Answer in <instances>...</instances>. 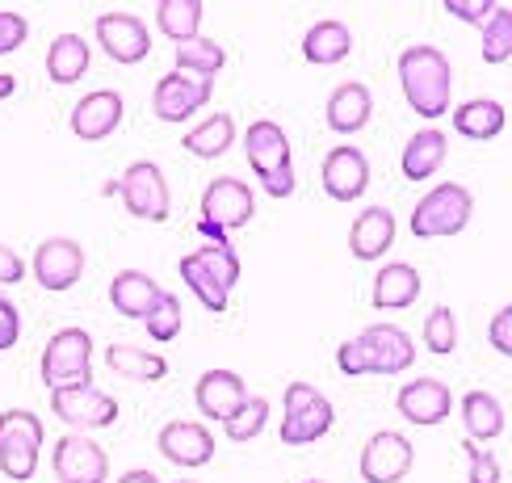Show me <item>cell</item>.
<instances>
[{"mask_svg":"<svg viewBox=\"0 0 512 483\" xmlns=\"http://www.w3.org/2000/svg\"><path fill=\"white\" fill-rule=\"evenodd\" d=\"M412 362H416V341L395 324H370L336 349V366L345 378H366V374L391 378L403 374Z\"/></svg>","mask_w":512,"mask_h":483,"instance_id":"obj_1","label":"cell"},{"mask_svg":"<svg viewBox=\"0 0 512 483\" xmlns=\"http://www.w3.org/2000/svg\"><path fill=\"white\" fill-rule=\"evenodd\" d=\"M399 84H403V97L408 105L424 118V122H437L450 114V101H454V72H450V59H445L441 47H408L399 55Z\"/></svg>","mask_w":512,"mask_h":483,"instance_id":"obj_2","label":"cell"},{"mask_svg":"<svg viewBox=\"0 0 512 483\" xmlns=\"http://www.w3.org/2000/svg\"><path fill=\"white\" fill-rule=\"evenodd\" d=\"M181 282L189 286V294H198V303L206 311H227L231 307V290L240 282V252L231 244H206L198 252H189L177 265Z\"/></svg>","mask_w":512,"mask_h":483,"instance_id":"obj_3","label":"cell"},{"mask_svg":"<svg viewBox=\"0 0 512 483\" xmlns=\"http://www.w3.org/2000/svg\"><path fill=\"white\" fill-rule=\"evenodd\" d=\"M38 374L47 391H76L93 387V336L84 328H59L42 349Z\"/></svg>","mask_w":512,"mask_h":483,"instance_id":"obj_4","label":"cell"},{"mask_svg":"<svg viewBox=\"0 0 512 483\" xmlns=\"http://www.w3.org/2000/svg\"><path fill=\"white\" fill-rule=\"evenodd\" d=\"M471 215H475V194L458 181H445L416 202L408 227L416 240H445L471 227Z\"/></svg>","mask_w":512,"mask_h":483,"instance_id":"obj_5","label":"cell"},{"mask_svg":"<svg viewBox=\"0 0 512 483\" xmlns=\"http://www.w3.org/2000/svg\"><path fill=\"white\" fill-rule=\"evenodd\" d=\"M256 210V194L248 189V181L240 177H215L202 194V219L198 231L210 244H227V236L236 227H244Z\"/></svg>","mask_w":512,"mask_h":483,"instance_id":"obj_6","label":"cell"},{"mask_svg":"<svg viewBox=\"0 0 512 483\" xmlns=\"http://www.w3.org/2000/svg\"><path fill=\"white\" fill-rule=\"evenodd\" d=\"M42 441H47V429H42V420L34 412L26 408L0 412V471L13 483H30L38 475Z\"/></svg>","mask_w":512,"mask_h":483,"instance_id":"obj_7","label":"cell"},{"mask_svg":"<svg viewBox=\"0 0 512 483\" xmlns=\"http://www.w3.org/2000/svg\"><path fill=\"white\" fill-rule=\"evenodd\" d=\"M336 408L332 399L311 387V383H290L286 387V416H282V446H315L319 437L332 429Z\"/></svg>","mask_w":512,"mask_h":483,"instance_id":"obj_8","label":"cell"},{"mask_svg":"<svg viewBox=\"0 0 512 483\" xmlns=\"http://www.w3.org/2000/svg\"><path fill=\"white\" fill-rule=\"evenodd\" d=\"M412 462H416L412 441L403 433H395V429H382L361 446L357 471L366 483H403L412 475Z\"/></svg>","mask_w":512,"mask_h":483,"instance_id":"obj_9","label":"cell"},{"mask_svg":"<svg viewBox=\"0 0 512 483\" xmlns=\"http://www.w3.org/2000/svg\"><path fill=\"white\" fill-rule=\"evenodd\" d=\"M122 206L131 210L135 219L147 223H164L168 210H173V198H168V181L160 173V164L152 160H135L122 173Z\"/></svg>","mask_w":512,"mask_h":483,"instance_id":"obj_10","label":"cell"},{"mask_svg":"<svg viewBox=\"0 0 512 483\" xmlns=\"http://www.w3.org/2000/svg\"><path fill=\"white\" fill-rule=\"evenodd\" d=\"M51 467L59 483H110V454L89 433H63L55 441Z\"/></svg>","mask_w":512,"mask_h":483,"instance_id":"obj_11","label":"cell"},{"mask_svg":"<svg viewBox=\"0 0 512 483\" xmlns=\"http://www.w3.org/2000/svg\"><path fill=\"white\" fill-rule=\"evenodd\" d=\"M30 269H34V278H38L42 290L63 294V290H72L84 278V248L76 240H68V236H51V240H42L34 248Z\"/></svg>","mask_w":512,"mask_h":483,"instance_id":"obj_12","label":"cell"},{"mask_svg":"<svg viewBox=\"0 0 512 483\" xmlns=\"http://www.w3.org/2000/svg\"><path fill=\"white\" fill-rule=\"evenodd\" d=\"M215 93V80H198V76H185V72H168L156 80V93H152V110L160 122H189L202 105Z\"/></svg>","mask_w":512,"mask_h":483,"instance_id":"obj_13","label":"cell"},{"mask_svg":"<svg viewBox=\"0 0 512 483\" xmlns=\"http://www.w3.org/2000/svg\"><path fill=\"white\" fill-rule=\"evenodd\" d=\"M156 450L164 462H173V467L194 471L215 458V433H210L202 420H168L156 437Z\"/></svg>","mask_w":512,"mask_h":483,"instance_id":"obj_14","label":"cell"},{"mask_svg":"<svg viewBox=\"0 0 512 483\" xmlns=\"http://www.w3.org/2000/svg\"><path fill=\"white\" fill-rule=\"evenodd\" d=\"M51 408L68 429H110L118 420V399L97 387H76V391H51Z\"/></svg>","mask_w":512,"mask_h":483,"instance_id":"obj_15","label":"cell"},{"mask_svg":"<svg viewBox=\"0 0 512 483\" xmlns=\"http://www.w3.org/2000/svg\"><path fill=\"white\" fill-rule=\"evenodd\" d=\"M395 408L399 416L408 420L416 429H433V425H445L454 412V395L441 378H412L408 387L395 395Z\"/></svg>","mask_w":512,"mask_h":483,"instance_id":"obj_16","label":"cell"},{"mask_svg":"<svg viewBox=\"0 0 512 483\" xmlns=\"http://www.w3.org/2000/svg\"><path fill=\"white\" fill-rule=\"evenodd\" d=\"M97 47L114 63H139L152 55V30L135 13H101L97 17Z\"/></svg>","mask_w":512,"mask_h":483,"instance_id":"obj_17","label":"cell"},{"mask_svg":"<svg viewBox=\"0 0 512 483\" xmlns=\"http://www.w3.org/2000/svg\"><path fill=\"white\" fill-rule=\"evenodd\" d=\"M366 185H370V160L361 147L340 143L324 156V194L332 202H353L366 194Z\"/></svg>","mask_w":512,"mask_h":483,"instance_id":"obj_18","label":"cell"},{"mask_svg":"<svg viewBox=\"0 0 512 483\" xmlns=\"http://www.w3.org/2000/svg\"><path fill=\"white\" fill-rule=\"evenodd\" d=\"M194 399H198V412L206 420L227 425V420L248 404V387H244V378L236 370H206L198 378V387H194Z\"/></svg>","mask_w":512,"mask_h":483,"instance_id":"obj_19","label":"cell"},{"mask_svg":"<svg viewBox=\"0 0 512 483\" xmlns=\"http://www.w3.org/2000/svg\"><path fill=\"white\" fill-rule=\"evenodd\" d=\"M122 114H126L122 93H114V89L89 93V97H80L72 110V135L84 143H101L122 126Z\"/></svg>","mask_w":512,"mask_h":483,"instance_id":"obj_20","label":"cell"},{"mask_svg":"<svg viewBox=\"0 0 512 483\" xmlns=\"http://www.w3.org/2000/svg\"><path fill=\"white\" fill-rule=\"evenodd\" d=\"M395 231L399 223L387 206H366L349 227V252L357 261H382L395 244Z\"/></svg>","mask_w":512,"mask_h":483,"instance_id":"obj_21","label":"cell"},{"mask_svg":"<svg viewBox=\"0 0 512 483\" xmlns=\"http://www.w3.org/2000/svg\"><path fill=\"white\" fill-rule=\"evenodd\" d=\"M244 156H248V164H252L256 181L269 177V173H277V168L294 164V160H290V139H286V131H282L277 122H269V118H261V122L248 126V135H244Z\"/></svg>","mask_w":512,"mask_h":483,"instance_id":"obj_22","label":"cell"},{"mask_svg":"<svg viewBox=\"0 0 512 483\" xmlns=\"http://www.w3.org/2000/svg\"><path fill=\"white\" fill-rule=\"evenodd\" d=\"M324 114H328V126L336 135H353L374 118V93L361 80H345L332 89Z\"/></svg>","mask_w":512,"mask_h":483,"instance_id":"obj_23","label":"cell"},{"mask_svg":"<svg viewBox=\"0 0 512 483\" xmlns=\"http://www.w3.org/2000/svg\"><path fill=\"white\" fill-rule=\"evenodd\" d=\"M420 269L416 265H403V261H391V265H382L374 273V307L378 311H403V307H412L420 299Z\"/></svg>","mask_w":512,"mask_h":483,"instance_id":"obj_24","label":"cell"},{"mask_svg":"<svg viewBox=\"0 0 512 483\" xmlns=\"http://www.w3.org/2000/svg\"><path fill=\"white\" fill-rule=\"evenodd\" d=\"M160 294L164 290L147 278L143 269H122L110 282V307L122 315V320H147V311L156 307Z\"/></svg>","mask_w":512,"mask_h":483,"instance_id":"obj_25","label":"cell"},{"mask_svg":"<svg viewBox=\"0 0 512 483\" xmlns=\"http://www.w3.org/2000/svg\"><path fill=\"white\" fill-rule=\"evenodd\" d=\"M445 152H450L445 131H437V126H420V131L403 143V156H399L403 177H408V181H429L437 168L445 164Z\"/></svg>","mask_w":512,"mask_h":483,"instance_id":"obj_26","label":"cell"},{"mask_svg":"<svg viewBox=\"0 0 512 483\" xmlns=\"http://www.w3.org/2000/svg\"><path fill=\"white\" fill-rule=\"evenodd\" d=\"M504 126H508V114H504V105L492 101V97H471V101H462L458 110H454V131L462 139L492 143L504 131Z\"/></svg>","mask_w":512,"mask_h":483,"instance_id":"obj_27","label":"cell"},{"mask_svg":"<svg viewBox=\"0 0 512 483\" xmlns=\"http://www.w3.org/2000/svg\"><path fill=\"white\" fill-rule=\"evenodd\" d=\"M353 51V30L345 21H315V26L303 34V59L307 63H319V68H328V63H345Z\"/></svg>","mask_w":512,"mask_h":483,"instance_id":"obj_28","label":"cell"},{"mask_svg":"<svg viewBox=\"0 0 512 483\" xmlns=\"http://www.w3.org/2000/svg\"><path fill=\"white\" fill-rule=\"evenodd\" d=\"M462 429L471 441H496L504 433V404L492 391H466L462 395Z\"/></svg>","mask_w":512,"mask_h":483,"instance_id":"obj_29","label":"cell"},{"mask_svg":"<svg viewBox=\"0 0 512 483\" xmlns=\"http://www.w3.org/2000/svg\"><path fill=\"white\" fill-rule=\"evenodd\" d=\"M236 143V122H231V114H210L206 122L198 126H189L181 147L189 156H198V160H219L227 156V147Z\"/></svg>","mask_w":512,"mask_h":483,"instance_id":"obj_30","label":"cell"},{"mask_svg":"<svg viewBox=\"0 0 512 483\" xmlns=\"http://www.w3.org/2000/svg\"><path fill=\"white\" fill-rule=\"evenodd\" d=\"M89 42L80 34H55V42L47 47V76L55 84H76L84 72H89Z\"/></svg>","mask_w":512,"mask_h":483,"instance_id":"obj_31","label":"cell"},{"mask_svg":"<svg viewBox=\"0 0 512 483\" xmlns=\"http://www.w3.org/2000/svg\"><path fill=\"white\" fill-rule=\"evenodd\" d=\"M105 366L122 378H135V383H160L168 374V362L152 349H139V345H110L105 349Z\"/></svg>","mask_w":512,"mask_h":483,"instance_id":"obj_32","label":"cell"},{"mask_svg":"<svg viewBox=\"0 0 512 483\" xmlns=\"http://www.w3.org/2000/svg\"><path fill=\"white\" fill-rule=\"evenodd\" d=\"M173 63H177V72L185 76H198V80H215L223 72V63H227V51L219 47L215 38H189L181 42V47L173 51Z\"/></svg>","mask_w":512,"mask_h":483,"instance_id":"obj_33","label":"cell"},{"mask_svg":"<svg viewBox=\"0 0 512 483\" xmlns=\"http://www.w3.org/2000/svg\"><path fill=\"white\" fill-rule=\"evenodd\" d=\"M198 26H202V0H160L156 30L164 38H173L177 47L189 38H198Z\"/></svg>","mask_w":512,"mask_h":483,"instance_id":"obj_34","label":"cell"},{"mask_svg":"<svg viewBox=\"0 0 512 483\" xmlns=\"http://www.w3.org/2000/svg\"><path fill=\"white\" fill-rule=\"evenodd\" d=\"M265 425H269V399L248 395V404L223 425V437H227V441H240V446H244V441H256V437H261Z\"/></svg>","mask_w":512,"mask_h":483,"instance_id":"obj_35","label":"cell"},{"mask_svg":"<svg viewBox=\"0 0 512 483\" xmlns=\"http://www.w3.org/2000/svg\"><path fill=\"white\" fill-rule=\"evenodd\" d=\"M483 59L487 63H508L512 59V9L496 5V13L483 26Z\"/></svg>","mask_w":512,"mask_h":483,"instance_id":"obj_36","label":"cell"},{"mask_svg":"<svg viewBox=\"0 0 512 483\" xmlns=\"http://www.w3.org/2000/svg\"><path fill=\"white\" fill-rule=\"evenodd\" d=\"M424 349L437 357H450L458 349V315L450 307H433L424 320Z\"/></svg>","mask_w":512,"mask_h":483,"instance_id":"obj_37","label":"cell"},{"mask_svg":"<svg viewBox=\"0 0 512 483\" xmlns=\"http://www.w3.org/2000/svg\"><path fill=\"white\" fill-rule=\"evenodd\" d=\"M143 332L152 336V341H177V332H181V299L177 294H160L156 299V307L147 311V320H143Z\"/></svg>","mask_w":512,"mask_h":483,"instance_id":"obj_38","label":"cell"},{"mask_svg":"<svg viewBox=\"0 0 512 483\" xmlns=\"http://www.w3.org/2000/svg\"><path fill=\"white\" fill-rule=\"evenodd\" d=\"M26 38H30V21L21 13L0 9V55L21 51V47H26Z\"/></svg>","mask_w":512,"mask_h":483,"instance_id":"obj_39","label":"cell"},{"mask_svg":"<svg viewBox=\"0 0 512 483\" xmlns=\"http://www.w3.org/2000/svg\"><path fill=\"white\" fill-rule=\"evenodd\" d=\"M445 13L450 17H458V21H466V26H487V17L496 13V5L492 0H445Z\"/></svg>","mask_w":512,"mask_h":483,"instance_id":"obj_40","label":"cell"},{"mask_svg":"<svg viewBox=\"0 0 512 483\" xmlns=\"http://www.w3.org/2000/svg\"><path fill=\"white\" fill-rule=\"evenodd\" d=\"M471 454V483H500V458L492 450H475V441H466Z\"/></svg>","mask_w":512,"mask_h":483,"instance_id":"obj_41","label":"cell"},{"mask_svg":"<svg viewBox=\"0 0 512 483\" xmlns=\"http://www.w3.org/2000/svg\"><path fill=\"white\" fill-rule=\"evenodd\" d=\"M487 341H492L496 353L512 357V303L492 315V324H487Z\"/></svg>","mask_w":512,"mask_h":483,"instance_id":"obj_42","label":"cell"},{"mask_svg":"<svg viewBox=\"0 0 512 483\" xmlns=\"http://www.w3.org/2000/svg\"><path fill=\"white\" fill-rule=\"evenodd\" d=\"M21 341V311L13 307V299L0 294V353H9Z\"/></svg>","mask_w":512,"mask_h":483,"instance_id":"obj_43","label":"cell"},{"mask_svg":"<svg viewBox=\"0 0 512 483\" xmlns=\"http://www.w3.org/2000/svg\"><path fill=\"white\" fill-rule=\"evenodd\" d=\"M21 278H26V261L9 244H0V286H17Z\"/></svg>","mask_w":512,"mask_h":483,"instance_id":"obj_44","label":"cell"},{"mask_svg":"<svg viewBox=\"0 0 512 483\" xmlns=\"http://www.w3.org/2000/svg\"><path fill=\"white\" fill-rule=\"evenodd\" d=\"M261 189H265L269 198H290L294 194V164H286V168H277V173L261 177Z\"/></svg>","mask_w":512,"mask_h":483,"instance_id":"obj_45","label":"cell"},{"mask_svg":"<svg viewBox=\"0 0 512 483\" xmlns=\"http://www.w3.org/2000/svg\"><path fill=\"white\" fill-rule=\"evenodd\" d=\"M118 483H160V479H156V471H143V467H135V471H126Z\"/></svg>","mask_w":512,"mask_h":483,"instance_id":"obj_46","label":"cell"},{"mask_svg":"<svg viewBox=\"0 0 512 483\" xmlns=\"http://www.w3.org/2000/svg\"><path fill=\"white\" fill-rule=\"evenodd\" d=\"M13 93H17V76L0 72V101H5V97H13Z\"/></svg>","mask_w":512,"mask_h":483,"instance_id":"obj_47","label":"cell"},{"mask_svg":"<svg viewBox=\"0 0 512 483\" xmlns=\"http://www.w3.org/2000/svg\"><path fill=\"white\" fill-rule=\"evenodd\" d=\"M303 483H324V479H303Z\"/></svg>","mask_w":512,"mask_h":483,"instance_id":"obj_48","label":"cell"},{"mask_svg":"<svg viewBox=\"0 0 512 483\" xmlns=\"http://www.w3.org/2000/svg\"><path fill=\"white\" fill-rule=\"evenodd\" d=\"M181 483H189V479H181Z\"/></svg>","mask_w":512,"mask_h":483,"instance_id":"obj_49","label":"cell"}]
</instances>
